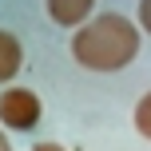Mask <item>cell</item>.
Listing matches in <instances>:
<instances>
[{
    "label": "cell",
    "instance_id": "obj_3",
    "mask_svg": "<svg viewBox=\"0 0 151 151\" xmlns=\"http://www.w3.org/2000/svg\"><path fill=\"white\" fill-rule=\"evenodd\" d=\"M44 8L60 28H83L96 12V0H44Z\"/></svg>",
    "mask_w": 151,
    "mask_h": 151
},
{
    "label": "cell",
    "instance_id": "obj_2",
    "mask_svg": "<svg viewBox=\"0 0 151 151\" xmlns=\"http://www.w3.org/2000/svg\"><path fill=\"white\" fill-rule=\"evenodd\" d=\"M44 115V104L32 88H4L0 91V127L8 131H32Z\"/></svg>",
    "mask_w": 151,
    "mask_h": 151
},
{
    "label": "cell",
    "instance_id": "obj_5",
    "mask_svg": "<svg viewBox=\"0 0 151 151\" xmlns=\"http://www.w3.org/2000/svg\"><path fill=\"white\" fill-rule=\"evenodd\" d=\"M131 119H135V131H139V135L151 139V91L135 104V115H131Z\"/></svg>",
    "mask_w": 151,
    "mask_h": 151
},
{
    "label": "cell",
    "instance_id": "obj_7",
    "mask_svg": "<svg viewBox=\"0 0 151 151\" xmlns=\"http://www.w3.org/2000/svg\"><path fill=\"white\" fill-rule=\"evenodd\" d=\"M32 151H64L60 143H48V139H44V143H32Z\"/></svg>",
    "mask_w": 151,
    "mask_h": 151
},
{
    "label": "cell",
    "instance_id": "obj_1",
    "mask_svg": "<svg viewBox=\"0 0 151 151\" xmlns=\"http://www.w3.org/2000/svg\"><path fill=\"white\" fill-rule=\"evenodd\" d=\"M139 24H131L119 12H99L72 36V60L88 72H123L139 56Z\"/></svg>",
    "mask_w": 151,
    "mask_h": 151
},
{
    "label": "cell",
    "instance_id": "obj_8",
    "mask_svg": "<svg viewBox=\"0 0 151 151\" xmlns=\"http://www.w3.org/2000/svg\"><path fill=\"white\" fill-rule=\"evenodd\" d=\"M0 151H12V139L4 135V127H0Z\"/></svg>",
    "mask_w": 151,
    "mask_h": 151
},
{
    "label": "cell",
    "instance_id": "obj_4",
    "mask_svg": "<svg viewBox=\"0 0 151 151\" xmlns=\"http://www.w3.org/2000/svg\"><path fill=\"white\" fill-rule=\"evenodd\" d=\"M20 64H24V44H20V36L0 28V88L16 80Z\"/></svg>",
    "mask_w": 151,
    "mask_h": 151
},
{
    "label": "cell",
    "instance_id": "obj_6",
    "mask_svg": "<svg viewBox=\"0 0 151 151\" xmlns=\"http://www.w3.org/2000/svg\"><path fill=\"white\" fill-rule=\"evenodd\" d=\"M139 28L151 36V0H139Z\"/></svg>",
    "mask_w": 151,
    "mask_h": 151
}]
</instances>
